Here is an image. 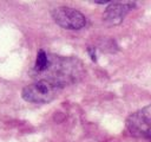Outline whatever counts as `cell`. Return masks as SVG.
<instances>
[{
    "label": "cell",
    "instance_id": "52a82bcc",
    "mask_svg": "<svg viewBox=\"0 0 151 142\" xmlns=\"http://www.w3.org/2000/svg\"><path fill=\"white\" fill-rule=\"evenodd\" d=\"M149 141H150V142H151V138H150V140H149Z\"/></svg>",
    "mask_w": 151,
    "mask_h": 142
},
{
    "label": "cell",
    "instance_id": "3957f363",
    "mask_svg": "<svg viewBox=\"0 0 151 142\" xmlns=\"http://www.w3.org/2000/svg\"><path fill=\"white\" fill-rule=\"evenodd\" d=\"M52 18L60 27L66 30H80L86 25V18L81 12L66 6L54 8Z\"/></svg>",
    "mask_w": 151,
    "mask_h": 142
},
{
    "label": "cell",
    "instance_id": "8992f818",
    "mask_svg": "<svg viewBox=\"0 0 151 142\" xmlns=\"http://www.w3.org/2000/svg\"><path fill=\"white\" fill-rule=\"evenodd\" d=\"M87 52H88L91 59H92L93 62H96L97 58H96V50H94V47H88V49H87Z\"/></svg>",
    "mask_w": 151,
    "mask_h": 142
},
{
    "label": "cell",
    "instance_id": "6da1fadb",
    "mask_svg": "<svg viewBox=\"0 0 151 142\" xmlns=\"http://www.w3.org/2000/svg\"><path fill=\"white\" fill-rule=\"evenodd\" d=\"M60 88H61L60 85L48 79H40L29 85H26L22 89L21 96L25 101L29 103L44 104V103H48L52 99H54Z\"/></svg>",
    "mask_w": 151,
    "mask_h": 142
},
{
    "label": "cell",
    "instance_id": "5b68a950",
    "mask_svg": "<svg viewBox=\"0 0 151 142\" xmlns=\"http://www.w3.org/2000/svg\"><path fill=\"white\" fill-rule=\"evenodd\" d=\"M48 65H50V60H48L46 52L44 50H39L38 54H37V59H35V65H34L35 70L37 71H45L48 69Z\"/></svg>",
    "mask_w": 151,
    "mask_h": 142
},
{
    "label": "cell",
    "instance_id": "7a4b0ae2",
    "mask_svg": "<svg viewBox=\"0 0 151 142\" xmlns=\"http://www.w3.org/2000/svg\"><path fill=\"white\" fill-rule=\"evenodd\" d=\"M126 129L130 135L136 137L151 138V105L140 111L131 114L126 120Z\"/></svg>",
    "mask_w": 151,
    "mask_h": 142
},
{
    "label": "cell",
    "instance_id": "277c9868",
    "mask_svg": "<svg viewBox=\"0 0 151 142\" xmlns=\"http://www.w3.org/2000/svg\"><path fill=\"white\" fill-rule=\"evenodd\" d=\"M132 7H134V4L132 2H112L105 9L103 14V20L110 26L118 25L123 21L124 17Z\"/></svg>",
    "mask_w": 151,
    "mask_h": 142
}]
</instances>
